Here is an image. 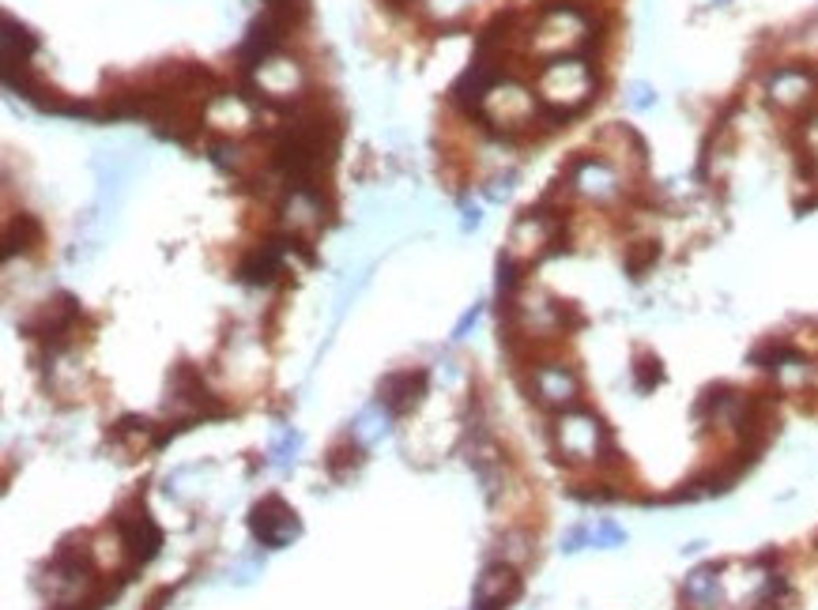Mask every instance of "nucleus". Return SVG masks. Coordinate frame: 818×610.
<instances>
[{
    "label": "nucleus",
    "instance_id": "f257e3e1",
    "mask_svg": "<svg viewBox=\"0 0 818 610\" xmlns=\"http://www.w3.org/2000/svg\"><path fill=\"white\" fill-rule=\"evenodd\" d=\"M551 445H555V456L562 464H604L611 456V430L607 422L592 407L577 403L570 411L555 415V426H551Z\"/></svg>",
    "mask_w": 818,
    "mask_h": 610
},
{
    "label": "nucleus",
    "instance_id": "f03ea898",
    "mask_svg": "<svg viewBox=\"0 0 818 610\" xmlns=\"http://www.w3.org/2000/svg\"><path fill=\"white\" fill-rule=\"evenodd\" d=\"M524 392L540 403L543 411L562 415V411H570V407L581 403V373L573 370V366H566V362L547 358V362H540V366L528 370V377H524Z\"/></svg>",
    "mask_w": 818,
    "mask_h": 610
},
{
    "label": "nucleus",
    "instance_id": "7ed1b4c3",
    "mask_svg": "<svg viewBox=\"0 0 818 610\" xmlns=\"http://www.w3.org/2000/svg\"><path fill=\"white\" fill-rule=\"evenodd\" d=\"M83 321V309L76 305L72 294H57L53 302H46L31 321H23V332L42 343L50 354H61L76 343V328Z\"/></svg>",
    "mask_w": 818,
    "mask_h": 610
},
{
    "label": "nucleus",
    "instance_id": "20e7f679",
    "mask_svg": "<svg viewBox=\"0 0 818 610\" xmlns=\"http://www.w3.org/2000/svg\"><path fill=\"white\" fill-rule=\"evenodd\" d=\"M114 531L121 535V546H125V558H129V573L132 569H140V565H148L155 554H159V546H163V531H159V524L151 520V513L140 505V498L125 501L121 509L114 513Z\"/></svg>",
    "mask_w": 818,
    "mask_h": 610
},
{
    "label": "nucleus",
    "instance_id": "39448f33",
    "mask_svg": "<svg viewBox=\"0 0 818 610\" xmlns=\"http://www.w3.org/2000/svg\"><path fill=\"white\" fill-rule=\"evenodd\" d=\"M249 531H253V539L261 546L279 550V546H287L291 539L302 535V524H298V513L287 501L279 498V494H268V498H261L249 509Z\"/></svg>",
    "mask_w": 818,
    "mask_h": 610
},
{
    "label": "nucleus",
    "instance_id": "423d86ee",
    "mask_svg": "<svg viewBox=\"0 0 818 610\" xmlns=\"http://www.w3.org/2000/svg\"><path fill=\"white\" fill-rule=\"evenodd\" d=\"M426 388H430V373L423 370V366H408V370H393L389 377H381V385H377V411L385 418H400L408 415L415 403L426 396Z\"/></svg>",
    "mask_w": 818,
    "mask_h": 610
},
{
    "label": "nucleus",
    "instance_id": "0eeeda50",
    "mask_svg": "<svg viewBox=\"0 0 818 610\" xmlns=\"http://www.w3.org/2000/svg\"><path fill=\"white\" fill-rule=\"evenodd\" d=\"M521 573L517 565L509 562H494L487 565L479 580H475V592H472V610H509L517 603L521 595Z\"/></svg>",
    "mask_w": 818,
    "mask_h": 610
},
{
    "label": "nucleus",
    "instance_id": "6e6552de",
    "mask_svg": "<svg viewBox=\"0 0 818 610\" xmlns=\"http://www.w3.org/2000/svg\"><path fill=\"white\" fill-rule=\"evenodd\" d=\"M566 185L573 193L589 196V200H615L622 193L615 166L600 159V155H577L570 162V170H566Z\"/></svg>",
    "mask_w": 818,
    "mask_h": 610
},
{
    "label": "nucleus",
    "instance_id": "1a4fd4ad",
    "mask_svg": "<svg viewBox=\"0 0 818 610\" xmlns=\"http://www.w3.org/2000/svg\"><path fill=\"white\" fill-rule=\"evenodd\" d=\"M818 91V76L807 65H781L769 72V98L785 110H803L811 106Z\"/></svg>",
    "mask_w": 818,
    "mask_h": 610
},
{
    "label": "nucleus",
    "instance_id": "9d476101",
    "mask_svg": "<svg viewBox=\"0 0 818 610\" xmlns=\"http://www.w3.org/2000/svg\"><path fill=\"white\" fill-rule=\"evenodd\" d=\"M362 460H366V445L359 441V434L351 430L347 437H340L332 449H328V456H325V471L332 475L336 482H344V479H351L355 471L362 467Z\"/></svg>",
    "mask_w": 818,
    "mask_h": 610
},
{
    "label": "nucleus",
    "instance_id": "9b49d317",
    "mask_svg": "<svg viewBox=\"0 0 818 610\" xmlns=\"http://www.w3.org/2000/svg\"><path fill=\"white\" fill-rule=\"evenodd\" d=\"M42 245V223L34 215H19L4 226V260H12L16 253H31Z\"/></svg>",
    "mask_w": 818,
    "mask_h": 610
},
{
    "label": "nucleus",
    "instance_id": "f8f14e48",
    "mask_svg": "<svg viewBox=\"0 0 818 610\" xmlns=\"http://www.w3.org/2000/svg\"><path fill=\"white\" fill-rule=\"evenodd\" d=\"M683 595H687L690 603L698 610H709L713 603L720 599V577L713 565H702V569H694L687 577V584H683Z\"/></svg>",
    "mask_w": 818,
    "mask_h": 610
},
{
    "label": "nucleus",
    "instance_id": "ddd939ff",
    "mask_svg": "<svg viewBox=\"0 0 818 610\" xmlns=\"http://www.w3.org/2000/svg\"><path fill=\"white\" fill-rule=\"evenodd\" d=\"M34 53H38V38L31 34V27H23V23H16L12 16H4V61L31 65Z\"/></svg>",
    "mask_w": 818,
    "mask_h": 610
},
{
    "label": "nucleus",
    "instance_id": "4468645a",
    "mask_svg": "<svg viewBox=\"0 0 818 610\" xmlns=\"http://www.w3.org/2000/svg\"><path fill=\"white\" fill-rule=\"evenodd\" d=\"M208 159H212L219 170H227V174L246 177V151H242V144L227 140V136H215V140H208Z\"/></svg>",
    "mask_w": 818,
    "mask_h": 610
},
{
    "label": "nucleus",
    "instance_id": "2eb2a0df",
    "mask_svg": "<svg viewBox=\"0 0 818 610\" xmlns=\"http://www.w3.org/2000/svg\"><path fill=\"white\" fill-rule=\"evenodd\" d=\"M656 260H660V245H656V241H638V245H630V253H626V272L634 275V279H641Z\"/></svg>",
    "mask_w": 818,
    "mask_h": 610
},
{
    "label": "nucleus",
    "instance_id": "dca6fc26",
    "mask_svg": "<svg viewBox=\"0 0 818 610\" xmlns=\"http://www.w3.org/2000/svg\"><path fill=\"white\" fill-rule=\"evenodd\" d=\"M660 377H664L660 362H656L653 354H641L638 366H634V385H638V392H649L653 385H660Z\"/></svg>",
    "mask_w": 818,
    "mask_h": 610
},
{
    "label": "nucleus",
    "instance_id": "f3484780",
    "mask_svg": "<svg viewBox=\"0 0 818 610\" xmlns=\"http://www.w3.org/2000/svg\"><path fill=\"white\" fill-rule=\"evenodd\" d=\"M298 449H302V434H298V430H283L279 441L272 445V464H279V467L291 464V460L298 456Z\"/></svg>",
    "mask_w": 818,
    "mask_h": 610
},
{
    "label": "nucleus",
    "instance_id": "a211bd4d",
    "mask_svg": "<svg viewBox=\"0 0 818 610\" xmlns=\"http://www.w3.org/2000/svg\"><path fill=\"white\" fill-rule=\"evenodd\" d=\"M622 543H626V531H622L615 520L592 524V546H622Z\"/></svg>",
    "mask_w": 818,
    "mask_h": 610
},
{
    "label": "nucleus",
    "instance_id": "6ab92c4d",
    "mask_svg": "<svg viewBox=\"0 0 818 610\" xmlns=\"http://www.w3.org/2000/svg\"><path fill=\"white\" fill-rule=\"evenodd\" d=\"M585 546H592V524H577V528H570L562 535V550H566V554H577V550H585Z\"/></svg>",
    "mask_w": 818,
    "mask_h": 610
},
{
    "label": "nucleus",
    "instance_id": "aec40b11",
    "mask_svg": "<svg viewBox=\"0 0 818 610\" xmlns=\"http://www.w3.org/2000/svg\"><path fill=\"white\" fill-rule=\"evenodd\" d=\"M653 102H656V91L649 83H634V87H630V106H634V110H649Z\"/></svg>",
    "mask_w": 818,
    "mask_h": 610
},
{
    "label": "nucleus",
    "instance_id": "412c9836",
    "mask_svg": "<svg viewBox=\"0 0 818 610\" xmlns=\"http://www.w3.org/2000/svg\"><path fill=\"white\" fill-rule=\"evenodd\" d=\"M479 313H483V305H472L464 317L457 321V328H453V339H464L468 336V328H475V321H479Z\"/></svg>",
    "mask_w": 818,
    "mask_h": 610
},
{
    "label": "nucleus",
    "instance_id": "4be33fe9",
    "mask_svg": "<svg viewBox=\"0 0 818 610\" xmlns=\"http://www.w3.org/2000/svg\"><path fill=\"white\" fill-rule=\"evenodd\" d=\"M475 226H479V211H464V230H475Z\"/></svg>",
    "mask_w": 818,
    "mask_h": 610
},
{
    "label": "nucleus",
    "instance_id": "5701e85b",
    "mask_svg": "<svg viewBox=\"0 0 818 610\" xmlns=\"http://www.w3.org/2000/svg\"><path fill=\"white\" fill-rule=\"evenodd\" d=\"M720 4H724V0H720Z\"/></svg>",
    "mask_w": 818,
    "mask_h": 610
}]
</instances>
